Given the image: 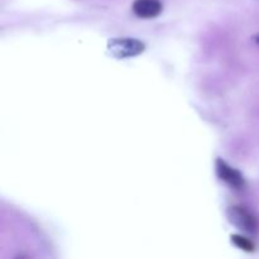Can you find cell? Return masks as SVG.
Here are the masks:
<instances>
[{"instance_id": "cell-1", "label": "cell", "mask_w": 259, "mask_h": 259, "mask_svg": "<svg viewBox=\"0 0 259 259\" xmlns=\"http://www.w3.org/2000/svg\"><path fill=\"white\" fill-rule=\"evenodd\" d=\"M106 50L111 57L124 60L141 55L146 50V45L136 38H113L109 39Z\"/></svg>"}, {"instance_id": "cell-2", "label": "cell", "mask_w": 259, "mask_h": 259, "mask_svg": "<svg viewBox=\"0 0 259 259\" xmlns=\"http://www.w3.org/2000/svg\"><path fill=\"white\" fill-rule=\"evenodd\" d=\"M228 220L230 224L245 233H254L257 230V219L243 206H230L227 211Z\"/></svg>"}, {"instance_id": "cell-3", "label": "cell", "mask_w": 259, "mask_h": 259, "mask_svg": "<svg viewBox=\"0 0 259 259\" xmlns=\"http://www.w3.org/2000/svg\"><path fill=\"white\" fill-rule=\"evenodd\" d=\"M215 167H217V174L222 181L227 182L229 186L234 187V189L239 190L244 187V177L240 174L238 169L233 168L225 161L222 158H218L215 162Z\"/></svg>"}, {"instance_id": "cell-4", "label": "cell", "mask_w": 259, "mask_h": 259, "mask_svg": "<svg viewBox=\"0 0 259 259\" xmlns=\"http://www.w3.org/2000/svg\"><path fill=\"white\" fill-rule=\"evenodd\" d=\"M132 10L136 17L142 19H152L161 14L163 4L161 0H134Z\"/></svg>"}, {"instance_id": "cell-5", "label": "cell", "mask_w": 259, "mask_h": 259, "mask_svg": "<svg viewBox=\"0 0 259 259\" xmlns=\"http://www.w3.org/2000/svg\"><path fill=\"white\" fill-rule=\"evenodd\" d=\"M232 243L235 247H238L242 250H245V252H253V250H254V244H253L248 238L243 237V235H232Z\"/></svg>"}, {"instance_id": "cell-6", "label": "cell", "mask_w": 259, "mask_h": 259, "mask_svg": "<svg viewBox=\"0 0 259 259\" xmlns=\"http://www.w3.org/2000/svg\"><path fill=\"white\" fill-rule=\"evenodd\" d=\"M253 39H254V42L257 43V45H259V33H258V34H255L254 37H253Z\"/></svg>"}]
</instances>
